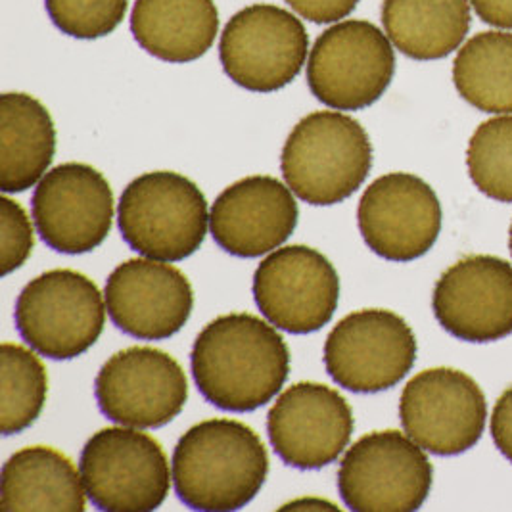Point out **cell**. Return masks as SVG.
Listing matches in <instances>:
<instances>
[{"mask_svg":"<svg viewBox=\"0 0 512 512\" xmlns=\"http://www.w3.org/2000/svg\"><path fill=\"white\" fill-rule=\"evenodd\" d=\"M470 4L482 22L512 31V0H470Z\"/></svg>","mask_w":512,"mask_h":512,"instance_id":"31","label":"cell"},{"mask_svg":"<svg viewBox=\"0 0 512 512\" xmlns=\"http://www.w3.org/2000/svg\"><path fill=\"white\" fill-rule=\"evenodd\" d=\"M190 365L211 405L248 413L279 394L290 373V351L269 323L250 313H231L198 334Z\"/></svg>","mask_w":512,"mask_h":512,"instance_id":"1","label":"cell"},{"mask_svg":"<svg viewBox=\"0 0 512 512\" xmlns=\"http://www.w3.org/2000/svg\"><path fill=\"white\" fill-rule=\"evenodd\" d=\"M353 428L350 403L336 390L315 382L290 386L267 415L275 453L300 470L334 463L348 447Z\"/></svg>","mask_w":512,"mask_h":512,"instance_id":"17","label":"cell"},{"mask_svg":"<svg viewBox=\"0 0 512 512\" xmlns=\"http://www.w3.org/2000/svg\"><path fill=\"white\" fill-rule=\"evenodd\" d=\"M56 129L47 108L25 93L0 98V188L6 194L39 185L54 160Z\"/></svg>","mask_w":512,"mask_h":512,"instance_id":"22","label":"cell"},{"mask_svg":"<svg viewBox=\"0 0 512 512\" xmlns=\"http://www.w3.org/2000/svg\"><path fill=\"white\" fill-rule=\"evenodd\" d=\"M382 24L392 45L419 62L442 60L465 43L470 0H384Z\"/></svg>","mask_w":512,"mask_h":512,"instance_id":"23","label":"cell"},{"mask_svg":"<svg viewBox=\"0 0 512 512\" xmlns=\"http://www.w3.org/2000/svg\"><path fill=\"white\" fill-rule=\"evenodd\" d=\"M453 81L476 110L512 114L511 31L493 29L468 39L453 62Z\"/></svg>","mask_w":512,"mask_h":512,"instance_id":"24","label":"cell"},{"mask_svg":"<svg viewBox=\"0 0 512 512\" xmlns=\"http://www.w3.org/2000/svg\"><path fill=\"white\" fill-rule=\"evenodd\" d=\"M254 298L271 325L290 334H309L334 317L340 279L321 252L300 244L286 246L259 263Z\"/></svg>","mask_w":512,"mask_h":512,"instance_id":"14","label":"cell"},{"mask_svg":"<svg viewBox=\"0 0 512 512\" xmlns=\"http://www.w3.org/2000/svg\"><path fill=\"white\" fill-rule=\"evenodd\" d=\"M117 225L123 240L140 256L175 263L202 246L210 211L204 192L185 175L152 171L123 190Z\"/></svg>","mask_w":512,"mask_h":512,"instance_id":"4","label":"cell"},{"mask_svg":"<svg viewBox=\"0 0 512 512\" xmlns=\"http://www.w3.org/2000/svg\"><path fill=\"white\" fill-rule=\"evenodd\" d=\"M489 426L495 447L512 463V386L497 399Z\"/></svg>","mask_w":512,"mask_h":512,"instance_id":"30","label":"cell"},{"mask_svg":"<svg viewBox=\"0 0 512 512\" xmlns=\"http://www.w3.org/2000/svg\"><path fill=\"white\" fill-rule=\"evenodd\" d=\"M468 175L495 202H512V114L484 121L466 150Z\"/></svg>","mask_w":512,"mask_h":512,"instance_id":"26","label":"cell"},{"mask_svg":"<svg viewBox=\"0 0 512 512\" xmlns=\"http://www.w3.org/2000/svg\"><path fill=\"white\" fill-rule=\"evenodd\" d=\"M104 417L140 430L162 428L183 411L187 374L165 351L129 348L112 355L94 380Z\"/></svg>","mask_w":512,"mask_h":512,"instance_id":"12","label":"cell"},{"mask_svg":"<svg viewBox=\"0 0 512 512\" xmlns=\"http://www.w3.org/2000/svg\"><path fill=\"white\" fill-rule=\"evenodd\" d=\"M85 495L81 472L47 445L25 447L2 466L0 511L83 512Z\"/></svg>","mask_w":512,"mask_h":512,"instance_id":"21","label":"cell"},{"mask_svg":"<svg viewBox=\"0 0 512 512\" xmlns=\"http://www.w3.org/2000/svg\"><path fill=\"white\" fill-rule=\"evenodd\" d=\"M292 190L269 175H254L225 188L210 211L213 240L227 254L259 257L280 248L298 225Z\"/></svg>","mask_w":512,"mask_h":512,"instance_id":"19","label":"cell"},{"mask_svg":"<svg viewBox=\"0 0 512 512\" xmlns=\"http://www.w3.org/2000/svg\"><path fill=\"white\" fill-rule=\"evenodd\" d=\"M396 52L388 35L365 20L328 27L307 60V85L334 110H365L390 87Z\"/></svg>","mask_w":512,"mask_h":512,"instance_id":"7","label":"cell"},{"mask_svg":"<svg viewBox=\"0 0 512 512\" xmlns=\"http://www.w3.org/2000/svg\"><path fill=\"white\" fill-rule=\"evenodd\" d=\"M33 227L24 208L2 196L0 198V263L2 275L20 269L33 250Z\"/></svg>","mask_w":512,"mask_h":512,"instance_id":"28","label":"cell"},{"mask_svg":"<svg viewBox=\"0 0 512 512\" xmlns=\"http://www.w3.org/2000/svg\"><path fill=\"white\" fill-rule=\"evenodd\" d=\"M288 6L313 24H338L357 8L359 0H286Z\"/></svg>","mask_w":512,"mask_h":512,"instance_id":"29","label":"cell"},{"mask_svg":"<svg viewBox=\"0 0 512 512\" xmlns=\"http://www.w3.org/2000/svg\"><path fill=\"white\" fill-rule=\"evenodd\" d=\"M417 361V338L403 317L388 309H361L332 328L325 342L330 378L355 394L397 386Z\"/></svg>","mask_w":512,"mask_h":512,"instance_id":"9","label":"cell"},{"mask_svg":"<svg viewBox=\"0 0 512 512\" xmlns=\"http://www.w3.org/2000/svg\"><path fill=\"white\" fill-rule=\"evenodd\" d=\"M79 472L89 501L108 512L156 511L173 478L162 445L131 426L96 432L83 447Z\"/></svg>","mask_w":512,"mask_h":512,"instance_id":"6","label":"cell"},{"mask_svg":"<svg viewBox=\"0 0 512 512\" xmlns=\"http://www.w3.org/2000/svg\"><path fill=\"white\" fill-rule=\"evenodd\" d=\"M434 468L419 443L378 430L353 443L338 470V491L355 512H413L426 501Z\"/></svg>","mask_w":512,"mask_h":512,"instance_id":"8","label":"cell"},{"mask_svg":"<svg viewBox=\"0 0 512 512\" xmlns=\"http://www.w3.org/2000/svg\"><path fill=\"white\" fill-rule=\"evenodd\" d=\"M307 50L309 35L300 18L275 4H252L225 25L219 58L242 89L275 93L300 75Z\"/></svg>","mask_w":512,"mask_h":512,"instance_id":"10","label":"cell"},{"mask_svg":"<svg viewBox=\"0 0 512 512\" xmlns=\"http://www.w3.org/2000/svg\"><path fill=\"white\" fill-rule=\"evenodd\" d=\"M373 144L359 121L340 112H315L292 129L280 156L288 188L311 206L348 200L367 181Z\"/></svg>","mask_w":512,"mask_h":512,"instance_id":"3","label":"cell"},{"mask_svg":"<svg viewBox=\"0 0 512 512\" xmlns=\"http://www.w3.org/2000/svg\"><path fill=\"white\" fill-rule=\"evenodd\" d=\"M52 24L75 39H100L114 33L129 0H45Z\"/></svg>","mask_w":512,"mask_h":512,"instance_id":"27","label":"cell"},{"mask_svg":"<svg viewBox=\"0 0 512 512\" xmlns=\"http://www.w3.org/2000/svg\"><path fill=\"white\" fill-rule=\"evenodd\" d=\"M131 31L140 48L169 64L202 58L219 33L213 0H137Z\"/></svg>","mask_w":512,"mask_h":512,"instance_id":"20","label":"cell"},{"mask_svg":"<svg viewBox=\"0 0 512 512\" xmlns=\"http://www.w3.org/2000/svg\"><path fill=\"white\" fill-rule=\"evenodd\" d=\"M509 244H511V254H512V223H511V234H509Z\"/></svg>","mask_w":512,"mask_h":512,"instance_id":"32","label":"cell"},{"mask_svg":"<svg viewBox=\"0 0 512 512\" xmlns=\"http://www.w3.org/2000/svg\"><path fill=\"white\" fill-rule=\"evenodd\" d=\"M363 240L376 256L407 263L430 252L442 231V206L426 181L388 173L363 192L357 210Z\"/></svg>","mask_w":512,"mask_h":512,"instance_id":"15","label":"cell"},{"mask_svg":"<svg viewBox=\"0 0 512 512\" xmlns=\"http://www.w3.org/2000/svg\"><path fill=\"white\" fill-rule=\"evenodd\" d=\"M48 376L41 359L24 346L4 342L0 348V430L20 434L41 415L47 401Z\"/></svg>","mask_w":512,"mask_h":512,"instance_id":"25","label":"cell"},{"mask_svg":"<svg viewBox=\"0 0 512 512\" xmlns=\"http://www.w3.org/2000/svg\"><path fill=\"white\" fill-rule=\"evenodd\" d=\"M14 319L31 350L66 361L91 350L100 338L106 300L89 277L71 269H54L25 284Z\"/></svg>","mask_w":512,"mask_h":512,"instance_id":"5","label":"cell"},{"mask_svg":"<svg viewBox=\"0 0 512 512\" xmlns=\"http://www.w3.org/2000/svg\"><path fill=\"white\" fill-rule=\"evenodd\" d=\"M33 221L48 248L87 254L112 231L114 192L106 177L87 163H62L35 188Z\"/></svg>","mask_w":512,"mask_h":512,"instance_id":"13","label":"cell"},{"mask_svg":"<svg viewBox=\"0 0 512 512\" xmlns=\"http://www.w3.org/2000/svg\"><path fill=\"white\" fill-rule=\"evenodd\" d=\"M432 309L451 336L488 344L512 334V265L495 256H468L436 282Z\"/></svg>","mask_w":512,"mask_h":512,"instance_id":"16","label":"cell"},{"mask_svg":"<svg viewBox=\"0 0 512 512\" xmlns=\"http://www.w3.org/2000/svg\"><path fill=\"white\" fill-rule=\"evenodd\" d=\"M104 298L112 323L139 340H167L187 325L194 307L185 273L150 257L117 265Z\"/></svg>","mask_w":512,"mask_h":512,"instance_id":"18","label":"cell"},{"mask_svg":"<svg viewBox=\"0 0 512 512\" xmlns=\"http://www.w3.org/2000/svg\"><path fill=\"white\" fill-rule=\"evenodd\" d=\"M405 434L432 455L453 457L480 442L488 401L474 378L457 369H426L413 376L399 399Z\"/></svg>","mask_w":512,"mask_h":512,"instance_id":"11","label":"cell"},{"mask_svg":"<svg viewBox=\"0 0 512 512\" xmlns=\"http://www.w3.org/2000/svg\"><path fill=\"white\" fill-rule=\"evenodd\" d=\"M171 474L188 509L238 511L263 488L269 455L261 438L244 422L204 420L177 443Z\"/></svg>","mask_w":512,"mask_h":512,"instance_id":"2","label":"cell"}]
</instances>
